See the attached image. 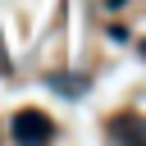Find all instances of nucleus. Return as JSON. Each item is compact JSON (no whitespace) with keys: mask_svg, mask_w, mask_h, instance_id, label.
Returning <instances> with one entry per match:
<instances>
[{"mask_svg":"<svg viewBox=\"0 0 146 146\" xmlns=\"http://www.w3.org/2000/svg\"><path fill=\"white\" fill-rule=\"evenodd\" d=\"M0 73H9V55H5V46H0Z\"/></svg>","mask_w":146,"mask_h":146,"instance_id":"f03ea898","label":"nucleus"},{"mask_svg":"<svg viewBox=\"0 0 146 146\" xmlns=\"http://www.w3.org/2000/svg\"><path fill=\"white\" fill-rule=\"evenodd\" d=\"M9 137H14V141H50V137H55V123H50L41 110H18L14 123H9Z\"/></svg>","mask_w":146,"mask_h":146,"instance_id":"f257e3e1","label":"nucleus"}]
</instances>
